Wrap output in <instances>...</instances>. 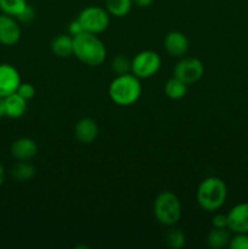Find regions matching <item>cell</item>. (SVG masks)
<instances>
[{
  "mask_svg": "<svg viewBox=\"0 0 248 249\" xmlns=\"http://www.w3.org/2000/svg\"><path fill=\"white\" fill-rule=\"evenodd\" d=\"M153 214L159 224L164 226L175 225L182 214L179 197L170 191H163L156 197L153 203Z\"/></svg>",
  "mask_w": 248,
  "mask_h": 249,
  "instance_id": "277c9868",
  "label": "cell"
},
{
  "mask_svg": "<svg viewBox=\"0 0 248 249\" xmlns=\"http://www.w3.org/2000/svg\"><path fill=\"white\" fill-rule=\"evenodd\" d=\"M74 135L77 140L82 143H91L96 140L99 135V126L92 118L84 117L75 123Z\"/></svg>",
  "mask_w": 248,
  "mask_h": 249,
  "instance_id": "7c38bea8",
  "label": "cell"
},
{
  "mask_svg": "<svg viewBox=\"0 0 248 249\" xmlns=\"http://www.w3.org/2000/svg\"><path fill=\"white\" fill-rule=\"evenodd\" d=\"M164 92L169 99L180 100L186 95L187 85L173 75V78L168 79L167 83H165Z\"/></svg>",
  "mask_w": 248,
  "mask_h": 249,
  "instance_id": "d6986e66",
  "label": "cell"
},
{
  "mask_svg": "<svg viewBox=\"0 0 248 249\" xmlns=\"http://www.w3.org/2000/svg\"><path fill=\"white\" fill-rule=\"evenodd\" d=\"M4 180H5V168L4 165H2V163L0 162V186L2 185Z\"/></svg>",
  "mask_w": 248,
  "mask_h": 249,
  "instance_id": "f1b7e54d",
  "label": "cell"
},
{
  "mask_svg": "<svg viewBox=\"0 0 248 249\" xmlns=\"http://www.w3.org/2000/svg\"><path fill=\"white\" fill-rule=\"evenodd\" d=\"M165 243H167V246L169 248L179 249L185 246V243H186V237H185L182 231L175 229V230H170L169 232L167 233V236H165Z\"/></svg>",
  "mask_w": 248,
  "mask_h": 249,
  "instance_id": "7402d4cb",
  "label": "cell"
},
{
  "mask_svg": "<svg viewBox=\"0 0 248 249\" xmlns=\"http://www.w3.org/2000/svg\"><path fill=\"white\" fill-rule=\"evenodd\" d=\"M5 116V105H4V97H0V118Z\"/></svg>",
  "mask_w": 248,
  "mask_h": 249,
  "instance_id": "f546056e",
  "label": "cell"
},
{
  "mask_svg": "<svg viewBox=\"0 0 248 249\" xmlns=\"http://www.w3.org/2000/svg\"><path fill=\"white\" fill-rule=\"evenodd\" d=\"M229 248L248 249V233H235V236L230 238Z\"/></svg>",
  "mask_w": 248,
  "mask_h": 249,
  "instance_id": "603a6c76",
  "label": "cell"
},
{
  "mask_svg": "<svg viewBox=\"0 0 248 249\" xmlns=\"http://www.w3.org/2000/svg\"><path fill=\"white\" fill-rule=\"evenodd\" d=\"M28 5L27 0H0V11L16 18Z\"/></svg>",
  "mask_w": 248,
  "mask_h": 249,
  "instance_id": "ffe728a7",
  "label": "cell"
},
{
  "mask_svg": "<svg viewBox=\"0 0 248 249\" xmlns=\"http://www.w3.org/2000/svg\"><path fill=\"white\" fill-rule=\"evenodd\" d=\"M142 85L140 78L133 73L117 75L108 87V95L112 102L122 107H128L135 104L141 96Z\"/></svg>",
  "mask_w": 248,
  "mask_h": 249,
  "instance_id": "7a4b0ae2",
  "label": "cell"
},
{
  "mask_svg": "<svg viewBox=\"0 0 248 249\" xmlns=\"http://www.w3.org/2000/svg\"><path fill=\"white\" fill-rule=\"evenodd\" d=\"M11 177L16 181L27 182L35 177V168L29 160H19L12 167Z\"/></svg>",
  "mask_w": 248,
  "mask_h": 249,
  "instance_id": "2e32d148",
  "label": "cell"
},
{
  "mask_svg": "<svg viewBox=\"0 0 248 249\" xmlns=\"http://www.w3.org/2000/svg\"><path fill=\"white\" fill-rule=\"evenodd\" d=\"M38 153V145L31 138H19L11 145V155L17 160H31Z\"/></svg>",
  "mask_w": 248,
  "mask_h": 249,
  "instance_id": "4fadbf2b",
  "label": "cell"
},
{
  "mask_svg": "<svg viewBox=\"0 0 248 249\" xmlns=\"http://www.w3.org/2000/svg\"><path fill=\"white\" fill-rule=\"evenodd\" d=\"M228 229L233 233H248V202H242L229 211Z\"/></svg>",
  "mask_w": 248,
  "mask_h": 249,
  "instance_id": "30bf717a",
  "label": "cell"
},
{
  "mask_svg": "<svg viewBox=\"0 0 248 249\" xmlns=\"http://www.w3.org/2000/svg\"><path fill=\"white\" fill-rule=\"evenodd\" d=\"M16 92L19 95V96H22L23 99H26L27 101H29V100H32L34 96H35V88H34L31 83L21 82V84H19L18 89H17Z\"/></svg>",
  "mask_w": 248,
  "mask_h": 249,
  "instance_id": "cb8c5ba5",
  "label": "cell"
},
{
  "mask_svg": "<svg viewBox=\"0 0 248 249\" xmlns=\"http://www.w3.org/2000/svg\"><path fill=\"white\" fill-rule=\"evenodd\" d=\"M160 63L159 53L153 50H142L131 60V73L140 79H147L159 71Z\"/></svg>",
  "mask_w": 248,
  "mask_h": 249,
  "instance_id": "8992f818",
  "label": "cell"
},
{
  "mask_svg": "<svg viewBox=\"0 0 248 249\" xmlns=\"http://www.w3.org/2000/svg\"><path fill=\"white\" fill-rule=\"evenodd\" d=\"M133 0H105V9L109 16L124 17L130 12Z\"/></svg>",
  "mask_w": 248,
  "mask_h": 249,
  "instance_id": "ac0fdd59",
  "label": "cell"
},
{
  "mask_svg": "<svg viewBox=\"0 0 248 249\" xmlns=\"http://www.w3.org/2000/svg\"><path fill=\"white\" fill-rule=\"evenodd\" d=\"M163 44H164V49L167 53L172 57L180 58L189 51V39H187L186 34L179 31L169 32L165 36Z\"/></svg>",
  "mask_w": 248,
  "mask_h": 249,
  "instance_id": "8fae6325",
  "label": "cell"
},
{
  "mask_svg": "<svg viewBox=\"0 0 248 249\" xmlns=\"http://www.w3.org/2000/svg\"><path fill=\"white\" fill-rule=\"evenodd\" d=\"M21 84L18 71L10 63H0V97H6L17 91Z\"/></svg>",
  "mask_w": 248,
  "mask_h": 249,
  "instance_id": "ba28073f",
  "label": "cell"
},
{
  "mask_svg": "<svg viewBox=\"0 0 248 249\" xmlns=\"http://www.w3.org/2000/svg\"><path fill=\"white\" fill-rule=\"evenodd\" d=\"M111 67L112 71H113L117 75L126 74V73L131 72V61L129 60L126 56L117 55L116 57L112 60Z\"/></svg>",
  "mask_w": 248,
  "mask_h": 249,
  "instance_id": "44dd1931",
  "label": "cell"
},
{
  "mask_svg": "<svg viewBox=\"0 0 248 249\" xmlns=\"http://www.w3.org/2000/svg\"><path fill=\"white\" fill-rule=\"evenodd\" d=\"M82 24L84 32L92 34H100L106 31L109 26V14L105 7L90 6L84 7L77 17Z\"/></svg>",
  "mask_w": 248,
  "mask_h": 249,
  "instance_id": "5b68a950",
  "label": "cell"
},
{
  "mask_svg": "<svg viewBox=\"0 0 248 249\" xmlns=\"http://www.w3.org/2000/svg\"><path fill=\"white\" fill-rule=\"evenodd\" d=\"M228 197V186L218 177H208L201 181L196 192L198 206L206 212H215L224 206Z\"/></svg>",
  "mask_w": 248,
  "mask_h": 249,
  "instance_id": "3957f363",
  "label": "cell"
},
{
  "mask_svg": "<svg viewBox=\"0 0 248 249\" xmlns=\"http://www.w3.org/2000/svg\"><path fill=\"white\" fill-rule=\"evenodd\" d=\"M51 51L57 57L65 58L73 55V36L68 34H60L51 41Z\"/></svg>",
  "mask_w": 248,
  "mask_h": 249,
  "instance_id": "9a60e30c",
  "label": "cell"
},
{
  "mask_svg": "<svg viewBox=\"0 0 248 249\" xmlns=\"http://www.w3.org/2000/svg\"><path fill=\"white\" fill-rule=\"evenodd\" d=\"M212 225H213V228L216 229L228 228V214H215V215L213 216V219H212Z\"/></svg>",
  "mask_w": 248,
  "mask_h": 249,
  "instance_id": "484cf974",
  "label": "cell"
},
{
  "mask_svg": "<svg viewBox=\"0 0 248 249\" xmlns=\"http://www.w3.org/2000/svg\"><path fill=\"white\" fill-rule=\"evenodd\" d=\"M83 32H84V29H83L82 24H80V22L77 18L71 22L70 26H68V33H70V36H75L78 34L83 33Z\"/></svg>",
  "mask_w": 248,
  "mask_h": 249,
  "instance_id": "4316f807",
  "label": "cell"
},
{
  "mask_svg": "<svg viewBox=\"0 0 248 249\" xmlns=\"http://www.w3.org/2000/svg\"><path fill=\"white\" fill-rule=\"evenodd\" d=\"M73 55L84 65L97 67L106 58L107 50L97 34L83 32L73 36Z\"/></svg>",
  "mask_w": 248,
  "mask_h": 249,
  "instance_id": "6da1fadb",
  "label": "cell"
},
{
  "mask_svg": "<svg viewBox=\"0 0 248 249\" xmlns=\"http://www.w3.org/2000/svg\"><path fill=\"white\" fill-rule=\"evenodd\" d=\"M204 74V66L197 57H184L175 65L173 75L186 85L195 84Z\"/></svg>",
  "mask_w": 248,
  "mask_h": 249,
  "instance_id": "52a82bcc",
  "label": "cell"
},
{
  "mask_svg": "<svg viewBox=\"0 0 248 249\" xmlns=\"http://www.w3.org/2000/svg\"><path fill=\"white\" fill-rule=\"evenodd\" d=\"M34 17H35V10L28 4L26 6V9L16 17V19L18 22H21V23H31L34 19Z\"/></svg>",
  "mask_w": 248,
  "mask_h": 249,
  "instance_id": "d4e9b609",
  "label": "cell"
},
{
  "mask_svg": "<svg viewBox=\"0 0 248 249\" xmlns=\"http://www.w3.org/2000/svg\"><path fill=\"white\" fill-rule=\"evenodd\" d=\"M21 39V27L15 17L6 14L0 15V44L12 46Z\"/></svg>",
  "mask_w": 248,
  "mask_h": 249,
  "instance_id": "9c48e42d",
  "label": "cell"
},
{
  "mask_svg": "<svg viewBox=\"0 0 248 249\" xmlns=\"http://www.w3.org/2000/svg\"><path fill=\"white\" fill-rule=\"evenodd\" d=\"M230 238V230L228 228H213V230L207 236V245L213 249H221L229 246Z\"/></svg>",
  "mask_w": 248,
  "mask_h": 249,
  "instance_id": "e0dca14e",
  "label": "cell"
},
{
  "mask_svg": "<svg viewBox=\"0 0 248 249\" xmlns=\"http://www.w3.org/2000/svg\"><path fill=\"white\" fill-rule=\"evenodd\" d=\"M153 2V0H133V4L138 7H148Z\"/></svg>",
  "mask_w": 248,
  "mask_h": 249,
  "instance_id": "83f0119b",
  "label": "cell"
},
{
  "mask_svg": "<svg viewBox=\"0 0 248 249\" xmlns=\"http://www.w3.org/2000/svg\"><path fill=\"white\" fill-rule=\"evenodd\" d=\"M5 116L11 119L21 118L27 111V100L19 96L17 92L4 97Z\"/></svg>",
  "mask_w": 248,
  "mask_h": 249,
  "instance_id": "5bb4252c",
  "label": "cell"
}]
</instances>
